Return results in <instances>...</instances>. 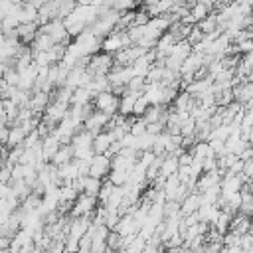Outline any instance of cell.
Returning <instances> with one entry per match:
<instances>
[{"label": "cell", "mask_w": 253, "mask_h": 253, "mask_svg": "<svg viewBox=\"0 0 253 253\" xmlns=\"http://www.w3.org/2000/svg\"><path fill=\"white\" fill-rule=\"evenodd\" d=\"M38 28H40L38 22H20L16 28V36L22 43H32V40L38 34Z\"/></svg>", "instance_id": "cell-8"}, {"label": "cell", "mask_w": 253, "mask_h": 253, "mask_svg": "<svg viewBox=\"0 0 253 253\" xmlns=\"http://www.w3.org/2000/svg\"><path fill=\"white\" fill-rule=\"evenodd\" d=\"M47 105H49V93H47V91H34V93L30 95V103H28V107H30L36 115L43 113Z\"/></svg>", "instance_id": "cell-9"}, {"label": "cell", "mask_w": 253, "mask_h": 253, "mask_svg": "<svg viewBox=\"0 0 253 253\" xmlns=\"http://www.w3.org/2000/svg\"><path fill=\"white\" fill-rule=\"evenodd\" d=\"M109 119H111V115H107V113H103V111H91V115L83 121V128H87L89 132L97 134L99 130H105Z\"/></svg>", "instance_id": "cell-7"}, {"label": "cell", "mask_w": 253, "mask_h": 253, "mask_svg": "<svg viewBox=\"0 0 253 253\" xmlns=\"http://www.w3.org/2000/svg\"><path fill=\"white\" fill-rule=\"evenodd\" d=\"M53 43H55V42H53V38H51L47 32H42V30L38 28V34H36V38L32 40V47H34V51L49 49Z\"/></svg>", "instance_id": "cell-16"}, {"label": "cell", "mask_w": 253, "mask_h": 253, "mask_svg": "<svg viewBox=\"0 0 253 253\" xmlns=\"http://www.w3.org/2000/svg\"><path fill=\"white\" fill-rule=\"evenodd\" d=\"M247 81H251V83H253V71H251V73L247 75Z\"/></svg>", "instance_id": "cell-31"}, {"label": "cell", "mask_w": 253, "mask_h": 253, "mask_svg": "<svg viewBox=\"0 0 253 253\" xmlns=\"http://www.w3.org/2000/svg\"><path fill=\"white\" fill-rule=\"evenodd\" d=\"M119 95H115L113 91H101L93 97V107L97 111H103L107 115H115L119 111Z\"/></svg>", "instance_id": "cell-4"}, {"label": "cell", "mask_w": 253, "mask_h": 253, "mask_svg": "<svg viewBox=\"0 0 253 253\" xmlns=\"http://www.w3.org/2000/svg\"><path fill=\"white\" fill-rule=\"evenodd\" d=\"M237 156H239L243 162H245V160H249V158H253V144H247V146H245Z\"/></svg>", "instance_id": "cell-30"}, {"label": "cell", "mask_w": 253, "mask_h": 253, "mask_svg": "<svg viewBox=\"0 0 253 253\" xmlns=\"http://www.w3.org/2000/svg\"><path fill=\"white\" fill-rule=\"evenodd\" d=\"M0 32H2V16H0Z\"/></svg>", "instance_id": "cell-32"}, {"label": "cell", "mask_w": 253, "mask_h": 253, "mask_svg": "<svg viewBox=\"0 0 253 253\" xmlns=\"http://www.w3.org/2000/svg\"><path fill=\"white\" fill-rule=\"evenodd\" d=\"M97 196H91V194H85V192H81L77 198H75V202H73V206H71V210H69V213H71V217H77V215H91L93 211H95V208H97Z\"/></svg>", "instance_id": "cell-2"}, {"label": "cell", "mask_w": 253, "mask_h": 253, "mask_svg": "<svg viewBox=\"0 0 253 253\" xmlns=\"http://www.w3.org/2000/svg\"><path fill=\"white\" fill-rule=\"evenodd\" d=\"M107 178L115 186H125L128 182V178H130V170H115V168H111V172L107 174Z\"/></svg>", "instance_id": "cell-21"}, {"label": "cell", "mask_w": 253, "mask_h": 253, "mask_svg": "<svg viewBox=\"0 0 253 253\" xmlns=\"http://www.w3.org/2000/svg\"><path fill=\"white\" fill-rule=\"evenodd\" d=\"M111 69H113V53L101 51V53H93L89 57L87 71H91L93 75H107Z\"/></svg>", "instance_id": "cell-3"}, {"label": "cell", "mask_w": 253, "mask_h": 253, "mask_svg": "<svg viewBox=\"0 0 253 253\" xmlns=\"http://www.w3.org/2000/svg\"><path fill=\"white\" fill-rule=\"evenodd\" d=\"M109 172H111V156H107V154H93V158L89 162V174L103 180V178H107Z\"/></svg>", "instance_id": "cell-6"}, {"label": "cell", "mask_w": 253, "mask_h": 253, "mask_svg": "<svg viewBox=\"0 0 253 253\" xmlns=\"http://www.w3.org/2000/svg\"><path fill=\"white\" fill-rule=\"evenodd\" d=\"M95 95L91 93V89L89 87H77V89H73V93H71V101H69V105H87V103H91V99H93Z\"/></svg>", "instance_id": "cell-14"}, {"label": "cell", "mask_w": 253, "mask_h": 253, "mask_svg": "<svg viewBox=\"0 0 253 253\" xmlns=\"http://www.w3.org/2000/svg\"><path fill=\"white\" fill-rule=\"evenodd\" d=\"M61 144H59V140L49 132L47 136H43L42 138V156H43V160L45 162H49L51 160V156L57 152V148H59Z\"/></svg>", "instance_id": "cell-12"}, {"label": "cell", "mask_w": 253, "mask_h": 253, "mask_svg": "<svg viewBox=\"0 0 253 253\" xmlns=\"http://www.w3.org/2000/svg\"><path fill=\"white\" fill-rule=\"evenodd\" d=\"M101 184H103V180H101V178H97V176H91V174L83 176V192H85V194L97 196V192H99Z\"/></svg>", "instance_id": "cell-19"}, {"label": "cell", "mask_w": 253, "mask_h": 253, "mask_svg": "<svg viewBox=\"0 0 253 253\" xmlns=\"http://www.w3.org/2000/svg\"><path fill=\"white\" fill-rule=\"evenodd\" d=\"M42 204V198L40 194H28L24 200H22V211H32V210H38V206Z\"/></svg>", "instance_id": "cell-22"}, {"label": "cell", "mask_w": 253, "mask_h": 253, "mask_svg": "<svg viewBox=\"0 0 253 253\" xmlns=\"http://www.w3.org/2000/svg\"><path fill=\"white\" fill-rule=\"evenodd\" d=\"M126 45H130V38H128L126 30H113L111 34H107L101 40V49L107 53H115Z\"/></svg>", "instance_id": "cell-1"}, {"label": "cell", "mask_w": 253, "mask_h": 253, "mask_svg": "<svg viewBox=\"0 0 253 253\" xmlns=\"http://www.w3.org/2000/svg\"><path fill=\"white\" fill-rule=\"evenodd\" d=\"M138 0H113V8L119 10V12H126V10H132L136 6Z\"/></svg>", "instance_id": "cell-26"}, {"label": "cell", "mask_w": 253, "mask_h": 253, "mask_svg": "<svg viewBox=\"0 0 253 253\" xmlns=\"http://www.w3.org/2000/svg\"><path fill=\"white\" fill-rule=\"evenodd\" d=\"M192 162H194V156H192L190 150H182V152L178 154V164H180V166H190Z\"/></svg>", "instance_id": "cell-27"}, {"label": "cell", "mask_w": 253, "mask_h": 253, "mask_svg": "<svg viewBox=\"0 0 253 253\" xmlns=\"http://www.w3.org/2000/svg\"><path fill=\"white\" fill-rule=\"evenodd\" d=\"M150 103H148V99L144 97V93H140L136 99H134V105H132V115L134 117H142V113L146 111V107H148Z\"/></svg>", "instance_id": "cell-24"}, {"label": "cell", "mask_w": 253, "mask_h": 253, "mask_svg": "<svg viewBox=\"0 0 253 253\" xmlns=\"http://www.w3.org/2000/svg\"><path fill=\"white\" fill-rule=\"evenodd\" d=\"M26 134H28V132L24 130V126L14 123V126H10V128H8V138H6V144H8L10 148H12V146H18V144H22V142H24Z\"/></svg>", "instance_id": "cell-15"}, {"label": "cell", "mask_w": 253, "mask_h": 253, "mask_svg": "<svg viewBox=\"0 0 253 253\" xmlns=\"http://www.w3.org/2000/svg\"><path fill=\"white\" fill-rule=\"evenodd\" d=\"M241 126H247V128H251V126H253V109H243Z\"/></svg>", "instance_id": "cell-29"}, {"label": "cell", "mask_w": 253, "mask_h": 253, "mask_svg": "<svg viewBox=\"0 0 253 253\" xmlns=\"http://www.w3.org/2000/svg\"><path fill=\"white\" fill-rule=\"evenodd\" d=\"M229 221H231V213H227V211L219 210V213H217V217L213 219L211 227H213V229H217L219 233H225V231L229 229Z\"/></svg>", "instance_id": "cell-20"}, {"label": "cell", "mask_w": 253, "mask_h": 253, "mask_svg": "<svg viewBox=\"0 0 253 253\" xmlns=\"http://www.w3.org/2000/svg\"><path fill=\"white\" fill-rule=\"evenodd\" d=\"M162 113H164V105H148L146 111L142 113V121L146 125L148 123H156V121H160Z\"/></svg>", "instance_id": "cell-18"}, {"label": "cell", "mask_w": 253, "mask_h": 253, "mask_svg": "<svg viewBox=\"0 0 253 253\" xmlns=\"http://www.w3.org/2000/svg\"><path fill=\"white\" fill-rule=\"evenodd\" d=\"M71 160H73V148H71V144H61L57 148V152L51 156L49 162H53L55 166H63V164H67Z\"/></svg>", "instance_id": "cell-13"}, {"label": "cell", "mask_w": 253, "mask_h": 253, "mask_svg": "<svg viewBox=\"0 0 253 253\" xmlns=\"http://www.w3.org/2000/svg\"><path fill=\"white\" fill-rule=\"evenodd\" d=\"M198 101H196V97L194 95H190L188 91H184V93H178L176 97H174V101H172V105H174V111H192L194 109V105H196Z\"/></svg>", "instance_id": "cell-11"}, {"label": "cell", "mask_w": 253, "mask_h": 253, "mask_svg": "<svg viewBox=\"0 0 253 253\" xmlns=\"http://www.w3.org/2000/svg\"><path fill=\"white\" fill-rule=\"evenodd\" d=\"M136 97L138 95H134V93H123L119 99V113L121 115H132V105H134Z\"/></svg>", "instance_id": "cell-17"}, {"label": "cell", "mask_w": 253, "mask_h": 253, "mask_svg": "<svg viewBox=\"0 0 253 253\" xmlns=\"http://www.w3.org/2000/svg\"><path fill=\"white\" fill-rule=\"evenodd\" d=\"M210 12H211V10H210L206 4H202V2H196V4L190 8V14H192V18L196 20V24H198L200 20H204V18H206Z\"/></svg>", "instance_id": "cell-23"}, {"label": "cell", "mask_w": 253, "mask_h": 253, "mask_svg": "<svg viewBox=\"0 0 253 253\" xmlns=\"http://www.w3.org/2000/svg\"><path fill=\"white\" fill-rule=\"evenodd\" d=\"M111 142H113L111 132H109V130H99V132L93 136V152H95V154H107Z\"/></svg>", "instance_id": "cell-10"}, {"label": "cell", "mask_w": 253, "mask_h": 253, "mask_svg": "<svg viewBox=\"0 0 253 253\" xmlns=\"http://www.w3.org/2000/svg\"><path fill=\"white\" fill-rule=\"evenodd\" d=\"M150 20V16L142 10V12H134V18H132V26H144L146 22Z\"/></svg>", "instance_id": "cell-28"}, {"label": "cell", "mask_w": 253, "mask_h": 253, "mask_svg": "<svg viewBox=\"0 0 253 253\" xmlns=\"http://www.w3.org/2000/svg\"><path fill=\"white\" fill-rule=\"evenodd\" d=\"M67 113H69V105L51 101V103L45 107V111H43V119H42V121H45L47 125L55 126L57 123H61V121L67 117Z\"/></svg>", "instance_id": "cell-5"}, {"label": "cell", "mask_w": 253, "mask_h": 253, "mask_svg": "<svg viewBox=\"0 0 253 253\" xmlns=\"http://www.w3.org/2000/svg\"><path fill=\"white\" fill-rule=\"evenodd\" d=\"M144 243H146V239L136 233V235L130 239V243L125 247V251H144Z\"/></svg>", "instance_id": "cell-25"}]
</instances>
